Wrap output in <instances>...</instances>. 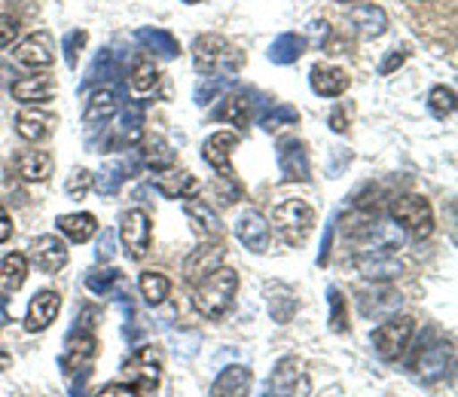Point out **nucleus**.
I'll use <instances>...</instances> for the list:
<instances>
[{"mask_svg": "<svg viewBox=\"0 0 458 397\" xmlns=\"http://www.w3.org/2000/svg\"><path fill=\"white\" fill-rule=\"evenodd\" d=\"M235 291H239V275H235V269L217 266L211 275H205L202 282H196L193 306L208 321H220V318H226V315L233 312Z\"/></svg>", "mask_w": 458, "mask_h": 397, "instance_id": "1", "label": "nucleus"}, {"mask_svg": "<svg viewBox=\"0 0 458 397\" xmlns=\"http://www.w3.org/2000/svg\"><path fill=\"white\" fill-rule=\"evenodd\" d=\"M193 64L202 77H217L229 80L233 73H239V68L245 64V55L220 34H202L193 40Z\"/></svg>", "mask_w": 458, "mask_h": 397, "instance_id": "2", "label": "nucleus"}, {"mask_svg": "<svg viewBox=\"0 0 458 397\" xmlns=\"http://www.w3.org/2000/svg\"><path fill=\"white\" fill-rule=\"evenodd\" d=\"M272 224H276V232L282 235L287 245L302 248L309 235H312L315 211H312V205L302 202V198H284V202L272 211Z\"/></svg>", "mask_w": 458, "mask_h": 397, "instance_id": "3", "label": "nucleus"}, {"mask_svg": "<svg viewBox=\"0 0 458 397\" xmlns=\"http://www.w3.org/2000/svg\"><path fill=\"white\" fill-rule=\"evenodd\" d=\"M391 220L401 226L403 232H410L412 239H428L434 232V208L425 196L406 193L397 196L391 202Z\"/></svg>", "mask_w": 458, "mask_h": 397, "instance_id": "4", "label": "nucleus"}, {"mask_svg": "<svg viewBox=\"0 0 458 397\" xmlns=\"http://www.w3.org/2000/svg\"><path fill=\"white\" fill-rule=\"evenodd\" d=\"M412 334H416V318H410V315H391V318H386L370 334L373 351L382 361H397L406 351V345H410Z\"/></svg>", "mask_w": 458, "mask_h": 397, "instance_id": "5", "label": "nucleus"}, {"mask_svg": "<svg viewBox=\"0 0 458 397\" xmlns=\"http://www.w3.org/2000/svg\"><path fill=\"white\" fill-rule=\"evenodd\" d=\"M95 358H98V340L89 327H77L68 334L64 340V351L58 358V367H62L64 376H83V373L92 370Z\"/></svg>", "mask_w": 458, "mask_h": 397, "instance_id": "6", "label": "nucleus"}, {"mask_svg": "<svg viewBox=\"0 0 458 397\" xmlns=\"http://www.w3.org/2000/svg\"><path fill=\"white\" fill-rule=\"evenodd\" d=\"M123 376L138 392H153L162 379V351L157 345H141L129 361L123 364Z\"/></svg>", "mask_w": 458, "mask_h": 397, "instance_id": "7", "label": "nucleus"}, {"mask_svg": "<svg viewBox=\"0 0 458 397\" xmlns=\"http://www.w3.org/2000/svg\"><path fill=\"white\" fill-rule=\"evenodd\" d=\"M312 382L300 358H282L269 376V397H309Z\"/></svg>", "mask_w": 458, "mask_h": 397, "instance_id": "8", "label": "nucleus"}, {"mask_svg": "<svg viewBox=\"0 0 458 397\" xmlns=\"http://www.w3.org/2000/svg\"><path fill=\"white\" fill-rule=\"evenodd\" d=\"M120 239L123 248L131 260H144L147 251H150V239H153V224L147 217V211L135 208V211H125L120 220Z\"/></svg>", "mask_w": 458, "mask_h": 397, "instance_id": "9", "label": "nucleus"}, {"mask_svg": "<svg viewBox=\"0 0 458 397\" xmlns=\"http://www.w3.org/2000/svg\"><path fill=\"white\" fill-rule=\"evenodd\" d=\"M278 168H282V178L287 183H306L312 178L306 144L297 141V138H287V141L278 144Z\"/></svg>", "mask_w": 458, "mask_h": 397, "instance_id": "10", "label": "nucleus"}, {"mask_svg": "<svg viewBox=\"0 0 458 397\" xmlns=\"http://www.w3.org/2000/svg\"><path fill=\"white\" fill-rule=\"evenodd\" d=\"M28 257H31L34 266L40 272H47V275L68 266V248H64V241L55 239V235H37V239H31Z\"/></svg>", "mask_w": 458, "mask_h": 397, "instance_id": "11", "label": "nucleus"}, {"mask_svg": "<svg viewBox=\"0 0 458 397\" xmlns=\"http://www.w3.org/2000/svg\"><path fill=\"white\" fill-rule=\"evenodd\" d=\"M13 55H16L19 64H25V68H49V64L55 62V40L49 31H37L31 37H25V40L19 43L16 49H13Z\"/></svg>", "mask_w": 458, "mask_h": 397, "instance_id": "12", "label": "nucleus"}, {"mask_svg": "<svg viewBox=\"0 0 458 397\" xmlns=\"http://www.w3.org/2000/svg\"><path fill=\"white\" fill-rule=\"evenodd\" d=\"M58 126V116L49 114V110H40V107H21L16 114V131L25 141H47L49 135L55 131Z\"/></svg>", "mask_w": 458, "mask_h": 397, "instance_id": "13", "label": "nucleus"}, {"mask_svg": "<svg viewBox=\"0 0 458 397\" xmlns=\"http://www.w3.org/2000/svg\"><path fill=\"white\" fill-rule=\"evenodd\" d=\"M239 147V135L235 131H214L211 138H205L202 144V159L214 172L233 174V150Z\"/></svg>", "mask_w": 458, "mask_h": 397, "instance_id": "14", "label": "nucleus"}, {"mask_svg": "<svg viewBox=\"0 0 458 397\" xmlns=\"http://www.w3.org/2000/svg\"><path fill=\"white\" fill-rule=\"evenodd\" d=\"M211 116H214V120H220V122H229V126L248 129L250 120L257 116V101L250 98V92L226 95V98H220V105L214 107Z\"/></svg>", "mask_w": 458, "mask_h": 397, "instance_id": "15", "label": "nucleus"}, {"mask_svg": "<svg viewBox=\"0 0 458 397\" xmlns=\"http://www.w3.org/2000/svg\"><path fill=\"white\" fill-rule=\"evenodd\" d=\"M235 235L250 254H263L269 248V224H266L260 211H242L239 220H235Z\"/></svg>", "mask_w": 458, "mask_h": 397, "instance_id": "16", "label": "nucleus"}, {"mask_svg": "<svg viewBox=\"0 0 458 397\" xmlns=\"http://www.w3.org/2000/svg\"><path fill=\"white\" fill-rule=\"evenodd\" d=\"M217 266H224V245L214 239L211 245H199L196 251L183 260V278H187L190 284H196V282H202L205 275H211Z\"/></svg>", "mask_w": 458, "mask_h": 397, "instance_id": "17", "label": "nucleus"}, {"mask_svg": "<svg viewBox=\"0 0 458 397\" xmlns=\"http://www.w3.org/2000/svg\"><path fill=\"white\" fill-rule=\"evenodd\" d=\"M449 367H453V345L446 340H440L422 349V355H419V361H416V376L422 382H437L446 376Z\"/></svg>", "mask_w": 458, "mask_h": 397, "instance_id": "18", "label": "nucleus"}, {"mask_svg": "<svg viewBox=\"0 0 458 397\" xmlns=\"http://www.w3.org/2000/svg\"><path fill=\"white\" fill-rule=\"evenodd\" d=\"M403 297L391 288H373L358 293V308L364 318H391V315L401 312Z\"/></svg>", "mask_w": 458, "mask_h": 397, "instance_id": "19", "label": "nucleus"}, {"mask_svg": "<svg viewBox=\"0 0 458 397\" xmlns=\"http://www.w3.org/2000/svg\"><path fill=\"white\" fill-rule=\"evenodd\" d=\"M10 92H13V98L21 101V105H43V101H49L53 95L58 92V83L49 73H34V77H21L16 80V83L10 86Z\"/></svg>", "mask_w": 458, "mask_h": 397, "instance_id": "20", "label": "nucleus"}, {"mask_svg": "<svg viewBox=\"0 0 458 397\" xmlns=\"http://www.w3.org/2000/svg\"><path fill=\"white\" fill-rule=\"evenodd\" d=\"M250 385H254V373L245 364H233L226 370H220V376L214 379L208 397H248Z\"/></svg>", "mask_w": 458, "mask_h": 397, "instance_id": "21", "label": "nucleus"}, {"mask_svg": "<svg viewBox=\"0 0 458 397\" xmlns=\"http://www.w3.org/2000/svg\"><path fill=\"white\" fill-rule=\"evenodd\" d=\"M58 308H62V297H58L55 291H40L31 300V306H28L25 330H28V334H43V330L55 321Z\"/></svg>", "mask_w": 458, "mask_h": 397, "instance_id": "22", "label": "nucleus"}, {"mask_svg": "<svg viewBox=\"0 0 458 397\" xmlns=\"http://www.w3.org/2000/svg\"><path fill=\"white\" fill-rule=\"evenodd\" d=\"M349 25L352 31L358 37H364V40H373V37H382L388 28V16L382 6L376 4H360L354 6V10L349 13Z\"/></svg>", "mask_w": 458, "mask_h": 397, "instance_id": "23", "label": "nucleus"}, {"mask_svg": "<svg viewBox=\"0 0 458 397\" xmlns=\"http://www.w3.org/2000/svg\"><path fill=\"white\" fill-rule=\"evenodd\" d=\"M309 83H312L315 95H321V98H339L345 89H349V73L343 68H336V64H315L312 71H309Z\"/></svg>", "mask_w": 458, "mask_h": 397, "instance_id": "24", "label": "nucleus"}, {"mask_svg": "<svg viewBox=\"0 0 458 397\" xmlns=\"http://www.w3.org/2000/svg\"><path fill=\"white\" fill-rule=\"evenodd\" d=\"M183 215H187V220L202 239H220L224 235V224H220L217 211L208 202H202V198H187L183 202Z\"/></svg>", "mask_w": 458, "mask_h": 397, "instance_id": "25", "label": "nucleus"}, {"mask_svg": "<svg viewBox=\"0 0 458 397\" xmlns=\"http://www.w3.org/2000/svg\"><path fill=\"white\" fill-rule=\"evenodd\" d=\"M354 266L370 282H391V278H397L403 272L401 260L394 254H358L354 257Z\"/></svg>", "mask_w": 458, "mask_h": 397, "instance_id": "26", "label": "nucleus"}, {"mask_svg": "<svg viewBox=\"0 0 458 397\" xmlns=\"http://www.w3.org/2000/svg\"><path fill=\"white\" fill-rule=\"evenodd\" d=\"M55 159L47 150H21L16 156V174L28 183H43L53 174Z\"/></svg>", "mask_w": 458, "mask_h": 397, "instance_id": "27", "label": "nucleus"}, {"mask_svg": "<svg viewBox=\"0 0 458 397\" xmlns=\"http://www.w3.org/2000/svg\"><path fill=\"white\" fill-rule=\"evenodd\" d=\"M153 187H157L165 198H187L199 190V181L187 172V168H165V172H157Z\"/></svg>", "mask_w": 458, "mask_h": 397, "instance_id": "28", "label": "nucleus"}, {"mask_svg": "<svg viewBox=\"0 0 458 397\" xmlns=\"http://www.w3.org/2000/svg\"><path fill=\"white\" fill-rule=\"evenodd\" d=\"M138 159H141V165L153 168V172L174 168V150L168 147V141L162 135L141 138V144H138Z\"/></svg>", "mask_w": 458, "mask_h": 397, "instance_id": "29", "label": "nucleus"}, {"mask_svg": "<svg viewBox=\"0 0 458 397\" xmlns=\"http://www.w3.org/2000/svg\"><path fill=\"white\" fill-rule=\"evenodd\" d=\"M266 303H269L272 321H278V325H291L300 308L297 293L287 288V284H269V288H266Z\"/></svg>", "mask_w": 458, "mask_h": 397, "instance_id": "30", "label": "nucleus"}, {"mask_svg": "<svg viewBox=\"0 0 458 397\" xmlns=\"http://www.w3.org/2000/svg\"><path fill=\"white\" fill-rule=\"evenodd\" d=\"M120 110V98H116L114 89H95L92 95H89L86 107H83V122L86 126H101V122H107L110 116Z\"/></svg>", "mask_w": 458, "mask_h": 397, "instance_id": "31", "label": "nucleus"}, {"mask_svg": "<svg viewBox=\"0 0 458 397\" xmlns=\"http://www.w3.org/2000/svg\"><path fill=\"white\" fill-rule=\"evenodd\" d=\"M28 278V257L25 254H6L0 260V297L16 293Z\"/></svg>", "mask_w": 458, "mask_h": 397, "instance_id": "32", "label": "nucleus"}, {"mask_svg": "<svg viewBox=\"0 0 458 397\" xmlns=\"http://www.w3.org/2000/svg\"><path fill=\"white\" fill-rule=\"evenodd\" d=\"M135 40L141 43L147 53H157L162 58H177V55H181V43H177L168 31H162V28H138Z\"/></svg>", "mask_w": 458, "mask_h": 397, "instance_id": "33", "label": "nucleus"}, {"mask_svg": "<svg viewBox=\"0 0 458 397\" xmlns=\"http://www.w3.org/2000/svg\"><path fill=\"white\" fill-rule=\"evenodd\" d=\"M141 163V159H138ZM138 163H107L105 168L98 172V178H92V187L98 190L101 196H116L120 187L125 183V178H131V172L138 168Z\"/></svg>", "mask_w": 458, "mask_h": 397, "instance_id": "34", "label": "nucleus"}, {"mask_svg": "<svg viewBox=\"0 0 458 397\" xmlns=\"http://www.w3.org/2000/svg\"><path fill=\"white\" fill-rule=\"evenodd\" d=\"M55 226L62 230L64 235H68L71 241H89L95 232H98V220H95V215H89V211H77V215H62L55 220Z\"/></svg>", "mask_w": 458, "mask_h": 397, "instance_id": "35", "label": "nucleus"}, {"mask_svg": "<svg viewBox=\"0 0 458 397\" xmlns=\"http://www.w3.org/2000/svg\"><path fill=\"white\" fill-rule=\"evenodd\" d=\"M302 53H306V40H302V34H282V37H276V43L269 46V62L293 64V62H300Z\"/></svg>", "mask_w": 458, "mask_h": 397, "instance_id": "36", "label": "nucleus"}, {"mask_svg": "<svg viewBox=\"0 0 458 397\" xmlns=\"http://www.w3.org/2000/svg\"><path fill=\"white\" fill-rule=\"evenodd\" d=\"M114 77H120V62H116L114 49H101V53L95 55L92 68H89L80 89H89V86H95V83H107V80H114Z\"/></svg>", "mask_w": 458, "mask_h": 397, "instance_id": "37", "label": "nucleus"}, {"mask_svg": "<svg viewBox=\"0 0 458 397\" xmlns=\"http://www.w3.org/2000/svg\"><path fill=\"white\" fill-rule=\"evenodd\" d=\"M120 138L129 147H138L144 138V105L141 101H129L123 110V126H120Z\"/></svg>", "mask_w": 458, "mask_h": 397, "instance_id": "38", "label": "nucleus"}, {"mask_svg": "<svg viewBox=\"0 0 458 397\" xmlns=\"http://www.w3.org/2000/svg\"><path fill=\"white\" fill-rule=\"evenodd\" d=\"M129 86H131V92L141 95V98L157 89V86H159V71L153 68V62L138 58V62L131 64V71H129Z\"/></svg>", "mask_w": 458, "mask_h": 397, "instance_id": "39", "label": "nucleus"}, {"mask_svg": "<svg viewBox=\"0 0 458 397\" xmlns=\"http://www.w3.org/2000/svg\"><path fill=\"white\" fill-rule=\"evenodd\" d=\"M86 288L98 297H114L116 291H123V272L120 269H92L86 275Z\"/></svg>", "mask_w": 458, "mask_h": 397, "instance_id": "40", "label": "nucleus"}, {"mask_svg": "<svg viewBox=\"0 0 458 397\" xmlns=\"http://www.w3.org/2000/svg\"><path fill=\"white\" fill-rule=\"evenodd\" d=\"M138 288H141V297L147 303L159 306V303H165V297L172 293V282H168L162 272H144V275L138 278Z\"/></svg>", "mask_w": 458, "mask_h": 397, "instance_id": "41", "label": "nucleus"}, {"mask_svg": "<svg viewBox=\"0 0 458 397\" xmlns=\"http://www.w3.org/2000/svg\"><path fill=\"white\" fill-rule=\"evenodd\" d=\"M327 300H330V330L334 334H349V306H345V297L339 293V288H330Z\"/></svg>", "mask_w": 458, "mask_h": 397, "instance_id": "42", "label": "nucleus"}, {"mask_svg": "<svg viewBox=\"0 0 458 397\" xmlns=\"http://www.w3.org/2000/svg\"><path fill=\"white\" fill-rule=\"evenodd\" d=\"M428 107H431L434 116L446 120V116L455 114V92L449 86H434L431 95H428Z\"/></svg>", "mask_w": 458, "mask_h": 397, "instance_id": "43", "label": "nucleus"}, {"mask_svg": "<svg viewBox=\"0 0 458 397\" xmlns=\"http://www.w3.org/2000/svg\"><path fill=\"white\" fill-rule=\"evenodd\" d=\"M300 122V114L293 107H287V105H276V110H269V114H263V120H260V126L266 131H278V129H284V126H297Z\"/></svg>", "mask_w": 458, "mask_h": 397, "instance_id": "44", "label": "nucleus"}, {"mask_svg": "<svg viewBox=\"0 0 458 397\" xmlns=\"http://www.w3.org/2000/svg\"><path fill=\"white\" fill-rule=\"evenodd\" d=\"M92 172H86V168H73V172L68 174V181H64V193H68L71 198H83L89 190H92Z\"/></svg>", "mask_w": 458, "mask_h": 397, "instance_id": "45", "label": "nucleus"}, {"mask_svg": "<svg viewBox=\"0 0 458 397\" xmlns=\"http://www.w3.org/2000/svg\"><path fill=\"white\" fill-rule=\"evenodd\" d=\"M86 40H89V34L80 28V31H71L68 37H64V62H68V68H77V55H80V49L86 46Z\"/></svg>", "mask_w": 458, "mask_h": 397, "instance_id": "46", "label": "nucleus"}, {"mask_svg": "<svg viewBox=\"0 0 458 397\" xmlns=\"http://www.w3.org/2000/svg\"><path fill=\"white\" fill-rule=\"evenodd\" d=\"M224 86H229V80H217V77H202V83L196 86V105H211V98L217 95Z\"/></svg>", "mask_w": 458, "mask_h": 397, "instance_id": "47", "label": "nucleus"}, {"mask_svg": "<svg viewBox=\"0 0 458 397\" xmlns=\"http://www.w3.org/2000/svg\"><path fill=\"white\" fill-rule=\"evenodd\" d=\"M330 37V25L324 19H315L306 25V34H302V40H306V46L312 43V46H324V40Z\"/></svg>", "mask_w": 458, "mask_h": 397, "instance_id": "48", "label": "nucleus"}, {"mask_svg": "<svg viewBox=\"0 0 458 397\" xmlns=\"http://www.w3.org/2000/svg\"><path fill=\"white\" fill-rule=\"evenodd\" d=\"M19 21L13 19V16H6V13H0V49H6V46H13L16 43V37H19Z\"/></svg>", "mask_w": 458, "mask_h": 397, "instance_id": "49", "label": "nucleus"}, {"mask_svg": "<svg viewBox=\"0 0 458 397\" xmlns=\"http://www.w3.org/2000/svg\"><path fill=\"white\" fill-rule=\"evenodd\" d=\"M98 397H141V392L129 382H110V385L101 388Z\"/></svg>", "mask_w": 458, "mask_h": 397, "instance_id": "50", "label": "nucleus"}, {"mask_svg": "<svg viewBox=\"0 0 458 397\" xmlns=\"http://www.w3.org/2000/svg\"><path fill=\"white\" fill-rule=\"evenodd\" d=\"M330 129L334 131H349V107L345 105H339V107H334V114H330Z\"/></svg>", "mask_w": 458, "mask_h": 397, "instance_id": "51", "label": "nucleus"}, {"mask_svg": "<svg viewBox=\"0 0 458 397\" xmlns=\"http://www.w3.org/2000/svg\"><path fill=\"white\" fill-rule=\"evenodd\" d=\"M403 62H406V53H401V49H394V53H388V55H386V62L379 64V73H382V77H388V73H394Z\"/></svg>", "mask_w": 458, "mask_h": 397, "instance_id": "52", "label": "nucleus"}, {"mask_svg": "<svg viewBox=\"0 0 458 397\" xmlns=\"http://www.w3.org/2000/svg\"><path fill=\"white\" fill-rule=\"evenodd\" d=\"M98 260H110V257H114V232L110 230H105V235H101L98 239Z\"/></svg>", "mask_w": 458, "mask_h": 397, "instance_id": "53", "label": "nucleus"}, {"mask_svg": "<svg viewBox=\"0 0 458 397\" xmlns=\"http://www.w3.org/2000/svg\"><path fill=\"white\" fill-rule=\"evenodd\" d=\"M10 235H13V220H10V215H6L4 205H0V245L10 241Z\"/></svg>", "mask_w": 458, "mask_h": 397, "instance_id": "54", "label": "nucleus"}, {"mask_svg": "<svg viewBox=\"0 0 458 397\" xmlns=\"http://www.w3.org/2000/svg\"><path fill=\"white\" fill-rule=\"evenodd\" d=\"M13 364V358H10V351H4L0 349V370H6V367Z\"/></svg>", "mask_w": 458, "mask_h": 397, "instance_id": "55", "label": "nucleus"}, {"mask_svg": "<svg viewBox=\"0 0 458 397\" xmlns=\"http://www.w3.org/2000/svg\"><path fill=\"white\" fill-rule=\"evenodd\" d=\"M6 318H10V315H6V306H4V300H0V330H4Z\"/></svg>", "mask_w": 458, "mask_h": 397, "instance_id": "56", "label": "nucleus"}, {"mask_svg": "<svg viewBox=\"0 0 458 397\" xmlns=\"http://www.w3.org/2000/svg\"><path fill=\"white\" fill-rule=\"evenodd\" d=\"M183 4H202V0H183Z\"/></svg>", "mask_w": 458, "mask_h": 397, "instance_id": "57", "label": "nucleus"}, {"mask_svg": "<svg viewBox=\"0 0 458 397\" xmlns=\"http://www.w3.org/2000/svg\"><path fill=\"white\" fill-rule=\"evenodd\" d=\"M343 4H354V0H343Z\"/></svg>", "mask_w": 458, "mask_h": 397, "instance_id": "58", "label": "nucleus"}, {"mask_svg": "<svg viewBox=\"0 0 458 397\" xmlns=\"http://www.w3.org/2000/svg\"><path fill=\"white\" fill-rule=\"evenodd\" d=\"M263 397H269V394H263Z\"/></svg>", "mask_w": 458, "mask_h": 397, "instance_id": "59", "label": "nucleus"}]
</instances>
